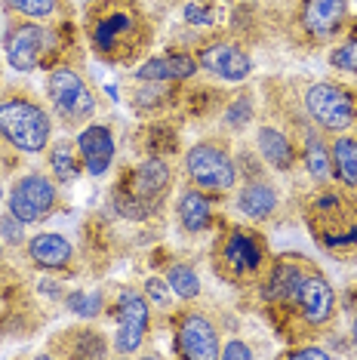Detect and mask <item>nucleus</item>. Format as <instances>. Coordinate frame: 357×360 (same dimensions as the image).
I'll return each mask as SVG.
<instances>
[{
  "label": "nucleus",
  "mask_w": 357,
  "mask_h": 360,
  "mask_svg": "<svg viewBox=\"0 0 357 360\" xmlns=\"http://www.w3.org/2000/svg\"><path fill=\"white\" fill-rule=\"evenodd\" d=\"M50 114L31 99H4L0 102V139L25 154H40L50 145Z\"/></svg>",
  "instance_id": "nucleus-1"
},
{
  "label": "nucleus",
  "mask_w": 357,
  "mask_h": 360,
  "mask_svg": "<svg viewBox=\"0 0 357 360\" xmlns=\"http://www.w3.org/2000/svg\"><path fill=\"white\" fill-rule=\"evenodd\" d=\"M89 40L99 56L111 62H124L142 46V19L124 6L105 10L89 25Z\"/></svg>",
  "instance_id": "nucleus-2"
},
{
  "label": "nucleus",
  "mask_w": 357,
  "mask_h": 360,
  "mask_svg": "<svg viewBox=\"0 0 357 360\" xmlns=\"http://www.w3.org/2000/svg\"><path fill=\"white\" fill-rule=\"evenodd\" d=\"M169 188V169L164 160L151 158L136 167L133 179H129V188L117 194V210L120 216L126 219H145L154 210V203L167 194Z\"/></svg>",
  "instance_id": "nucleus-3"
},
{
  "label": "nucleus",
  "mask_w": 357,
  "mask_h": 360,
  "mask_svg": "<svg viewBox=\"0 0 357 360\" xmlns=\"http://www.w3.org/2000/svg\"><path fill=\"white\" fill-rule=\"evenodd\" d=\"M305 108L308 117L320 129H327V133H345L357 120V99L351 96V89L330 84V80H320V84L308 89Z\"/></svg>",
  "instance_id": "nucleus-4"
},
{
  "label": "nucleus",
  "mask_w": 357,
  "mask_h": 360,
  "mask_svg": "<svg viewBox=\"0 0 357 360\" xmlns=\"http://www.w3.org/2000/svg\"><path fill=\"white\" fill-rule=\"evenodd\" d=\"M185 169H188V179L194 182V188H200V191L222 194V191H231L234 182H238L234 160L213 142H197L194 148H188Z\"/></svg>",
  "instance_id": "nucleus-5"
},
{
  "label": "nucleus",
  "mask_w": 357,
  "mask_h": 360,
  "mask_svg": "<svg viewBox=\"0 0 357 360\" xmlns=\"http://www.w3.org/2000/svg\"><path fill=\"white\" fill-rule=\"evenodd\" d=\"M46 89H50V102L56 114L65 124H84V120L93 117L96 99L89 93L86 80L74 75L71 68H53L50 77H46Z\"/></svg>",
  "instance_id": "nucleus-6"
},
{
  "label": "nucleus",
  "mask_w": 357,
  "mask_h": 360,
  "mask_svg": "<svg viewBox=\"0 0 357 360\" xmlns=\"http://www.w3.org/2000/svg\"><path fill=\"white\" fill-rule=\"evenodd\" d=\"M56 207V185L53 179L40 176V173H28L22 176L19 182L13 185L10 191V212L19 222H40V219H46Z\"/></svg>",
  "instance_id": "nucleus-7"
},
{
  "label": "nucleus",
  "mask_w": 357,
  "mask_h": 360,
  "mask_svg": "<svg viewBox=\"0 0 357 360\" xmlns=\"http://www.w3.org/2000/svg\"><path fill=\"white\" fill-rule=\"evenodd\" d=\"M151 308L136 290H124L117 302V333H115V351L117 354H136L148 333Z\"/></svg>",
  "instance_id": "nucleus-8"
},
{
  "label": "nucleus",
  "mask_w": 357,
  "mask_h": 360,
  "mask_svg": "<svg viewBox=\"0 0 357 360\" xmlns=\"http://www.w3.org/2000/svg\"><path fill=\"white\" fill-rule=\"evenodd\" d=\"M293 302L308 326H323L336 314V290H332L327 277L318 271L302 274V281H299L296 292H293Z\"/></svg>",
  "instance_id": "nucleus-9"
},
{
  "label": "nucleus",
  "mask_w": 357,
  "mask_h": 360,
  "mask_svg": "<svg viewBox=\"0 0 357 360\" xmlns=\"http://www.w3.org/2000/svg\"><path fill=\"white\" fill-rule=\"evenodd\" d=\"M53 44V34L46 28L40 25H15L10 34H6V62L13 65L15 71H34L40 59H44V53L50 50Z\"/></svg>",
  "instance_id": "nucleus-10"
},
{
  "label": "nucleus",
  "mask_w": 357,
  "mask_h": 360,
  "mask_svg": "<svg viewBox=\"0 0 357 360\" xmlns=\"http://www.w3.org/2000/svg\"><path fill=\"white\" fill-rule=\"evenodd\" d=\"M176 345L188 360H216L222 354L219 348V333L209 317H204L200 311H188L178 323V335H176Z\"/></svg>",
  "instance_id": "nucleus-11"
},
{
  "label": "nucleus",
  "mask_w": 357,
  "mask_h": 360,
  "mask_svg": "<svg viewBox=\"0 0 357 360\" xmlns=\"http://www.w3.org/2000/svg\"><path fill=\"white\" fill-rule=\"evenodd\" d=\"M222 265L234 277H256L265 265V247L256 234L249 231H231L222 240Z\"/></svg>",
  "instance_id": "nucleus-12"
},
{
  "label": "nucleus",
  "mask_w": 357,
  "mask_h": 360,
  "mask_svg": "<svg viewBox=\"0 0 357 360\" xmlns=\"http://www.w3.org/2000/svg\"><path fill=\"white\" fill-rule=\"evenodd\" d=\"M197 65L204 71H209V75L228 80V84H238V80H243L253 71V59H249L247 53L240 50V46L234 44H213L207 46L204 53H200Z\"/></svg>",
  "instance_id": "nucleus-13"
},
{
  "label": "nucleus",
  "mask_w": 357,
  "mask_h": 360,
  "mask_svg": "<svg viewBox=\"0 0 357 360\" xmlns=\"http://www.w3.org/2000/svg\"><path fill=\"white\" fill-rule=\"evenodd\" d=\"M77 151H80V160H84V169L89 176H105L115 160V136H111L108 127L102 124H93L86 127L84 133L77 136Z\"/></svg>",
  "instance_id": "nucleus-14"
},
{
  "label": "nucleus",
  "mask_w": 357,
  "mask_h": 360,
  "mask_svg": "<svg viewBox=\"0 0 357 360\" xmlns=\"http://www.w3.org/2000/svg\"><path fill=\"white\" fill-rule=\"evenodd\" d=\"M348 4L345 0H305L302 4V28L311 37H330L345 22Z\"/></svg>",
  "instance_id": "nucleus-15"
},
{
  "label": "nucleus",
  "mask_w": 357,
  "mask_h": 360,
  "mask_svg": "<svg viewBox=\"0 0 357 360\" xmlns=\"http://www.w3.org/2000/svg\"><path fill=\"white\" fill-rule=\"evenodd\" d=\"M197 71V62L191 56H157V59L145 62L136 77L145 80V84H167V80H185Z\"/></svg>",
  "instance_id": "nucleus-16"
},
{
  "label": "nucleus",
  "mask_w": 357,
  "mask_h": 360,
  "mask_svg": "<svg viewBox=\"0 0 357 360\" xmlns=\"http://www.w3.org/2000/svg\"><path fill=\"white\" fill-rule=\"evenodd\" d=\"M28 256L37 268H46V271H56V268H65L71 262V243L65 240L62 234H34L28 240Z\"/></svg>",
  "instance_id": "nucleus-17"
},
{
  "label": "nucleus",
  "mask_w": 357,
  "mask_h": 360,
  "mask_svg": "<svg viewBox=\"0 0 357 360\" xmlns=\"http://www.w3.org/2000/svg\"><path fill=\"white\" fill-rule=\"evenodd\" d=\"M209 219H213V207H209V200L200 194V188H188V191H182V198H178V222L188 234H197L204 231L209 225Z\"/></svg>",
  "instance_id": "nucleus-18"
},
{
  "label": "nucleus",
  "mask_w": 357,
  "mask_h": 360,
  "mask_svg": "<svg viewBox=\"0 0 357 360\" xmlns=\"http://www.w3.org/2000/svg\"><path fill=\"white\" fill-rule=\"evenodd\" d=\"M238 207L243 216H249V219H268L278 210V191L268 182H249L238 194Z\"/></svg>",
  "instance_id": "nucleus-19"
},
{
  "label": "nucleus",
  "mask_w": 357,
  "mask_h": 360,
  "mask_svg": "<svg viewBox=\"0 0 357 360\" xmlns=\"http://www.w3.org/2000/svg\"><path fill=\"white\" fill-rule=\"evenodd\" d=\"M330 160H332V173L339 176V182L348 188H357V139L339 136L330 148Z\"/></svg>",
  "instance_id": "nucleus-20"
},
{
  "label": "nucleus",
  "mask_w": 357,
  "mask_h": 360,
  "mask_svg": "<svg viewBox=\"0 0 357 360\" xmlns=\"http://www.w3.org/2000/svg\"><path fill=\"white\" fill-rule=\"evenodd\" d=\"M259 151H262V158L271 163L274 169H290L293 167V148H290L287 136L278 133V129H271V127L259 129Z\"/></svg>",
  "instance_id": "nucleus-21"
},
{
  "label": "nucleus",
  "mask_w": 357,
  "mask_h": 360,
  "mask_svg": "<svg viewBox=\"0 0 357 360\" xmlns=\"http://www.w3.org/2000/svg\"><path fill=\"white\" fill-rule=\"evenodd\" d=\"M305 167H308V173H311L314 182H330L332 160H330L327 145L320 142V136L314 133V129H305Z\"/></svg>",
  "instance_id": "nucleus-22"
},
{
  "label": "nucleus",
  "mask_w": 357,
  "mask_h": 360,
  "mask_svg": "<svg viewBox=\"0 0 357 360\" xmlns=\"http://www.w3.org/2000/svg\"><path fill=\"white\" fill-rule=\"evenodd\" d=\"M302 268L296 262H280L278 268L271 271V281H268V299H293L299 281H302Z\"/></svg>",
  "instance_id": "nucleus-23"
},
{
  "label": "nucleus",
  "mask_w": 357,
  "mask_h": 360,
  "mask_svg": "<svg viewBox=\"0 0 357 360\" xmlns=\"http://www.w3.org/2000/svg\"><path fill=\"white\" fill-rule=\"evenodd\" d=\"M50 167L59 182H74V179L80 176V163L74 158V145L71 142H59L50 154Z\"/></svg>",
  "instance_id": "nucleus-24"
},
{
  "label": "nucleus",
  "mask_w": 357,
  "mask_h": 360,
  "mask_svg": "<svg viewBox=\"0 0 357 360\" xmlns=\"http://www.w3.org/2000/svg\"><path fill=\"white\" fill-rule=\"evenodd\" d=\"M167 283H169V290H173V296H178V299H194L200 292V281H197V274H194L188 265H173L169 268Z\"/></svg>",
  "instance_id": "nucleus-25"
},
{
  "label": "nucleus",
  "mask_w": 357,
  "mask_h": 360,
  "mask_svg": "<svg viewBox=\"0 0 357 360\" xmlns=\"http://www.w3.org/2000/svg\"><path fill=\"white\" fill-rule=\"evenodd\" d=\"M68 311L71 314H80V317H96V314H102V305H105V299H102V292L99 290H89V292H71L68 296Z\"/></svg>",
  "instance_id": "nucleus-26"
},
{
  "label": "nucleus",
  "mask_w": 357,
  "mask_h": 360,
  "mask_svg": "<svg viewBox=\"0 0 357 360\" xmlns=\"http://www.w3.org/2000/svg\"><path fill=\"white\" fill-rule=\"evenodd\" d=\"M13 13L25 15V19H46V15L56 13V4L59 0H4Z\"/></svg>",
  "instance_id": "nucleus-27"
},
{
  "label": "nucleus",
  "mask_w": 357,
  "mask_h": 360,
  "mask_svg": "<svg viewBox=\"0 0 357 360\" xmlns=\"http://www.w3.org/2000/svg\"><path fill=\"white\" fill-rule=\"evenodd\" d=\"M330 65L339 71H351V75H357V37L339 44L336 50L330 53Z\"/></svg>",
  "instance_id": "nucleus-28"
},
{
  "label": "nucleus",
  "mask_w": 357,
  "mask_h": 360,
  "mask_svg": "<svg viewBox=\"0 0 357 360\" xmlns=\"http://www.w3.org/2000/svg\"><path fill=\"white\" fill-rule=\"evenodd\" d=\"M249 117H253V102H249L247 96H243V99H238L234 105H228V111H225V124H228L231 129L243 127Z\"/></svg>",
  "instance_id": "nucleus-29"
},
{
  "label": "nucleus",
  "mask_w": 357,
  "mask_h": 360,
  "mask_svg": "<svg viewBox=\"0 0 357 360\" xmlns=\"http://www.w3.org/2000/svg\"><path fill=\"white\" fill-rule=\"evenodd\" d=\"M145 290H148V299H151L157 308H167V305H169V296H173V290H169V283L157 281V277H151V281L145 283Z\"/></svg>",
  "instance_id": "nucleus-30"
},
{
  "label": "nucleus",
  "mask_w": 357,
  "mask_h": 360,
  "mask_svg": "<svg viewBox=\"0 0 357 360\" xmlns=\"http://www.w3.org/2000/svg\"><path fill=\"white\" fill-rule=\"evenodd\" d=\"M22 225H25V222H19V219H15L13 212H10L6 219H0V231H4V237H6L10 243L25 240V234H22Z\"/></svg>",
  "instance_id": "nucleus-31"
},
{
  "label": "nucleus",
  "mask_w": 357,
  "mask_h": 360,
  "mask_svg": "<svg viewBox=\"0 0 357 360\" xmlns=\"http://www.w3.org/2000/svg\"><path fill=\"white\" fill-rule=\"evenodd\" d=\"M219 357H225V360H249L253 357V348H247L240 339H228V345L222 348V354Z\"/></svg>",
  "instance_id": "nucleus-32"
},
{
  "label": "nucleus",
  "mask_w": 357,
  "mask_h": 360,
  "mask_svg": "<svg viewBox=\"0 0 357 360\" xmlns=\"http://www.w3.org/2000/svg\"><path fill=\"white\" fill-rule=\"evenodd\" d=\"M290 357H314V360H323V357H327V348H296Z\"/></svg>",
  "instance_id": "nucleus-33"
},
{
  "label": "nucleus",
  "mask_w": 357,
  "mask_h": 360,
  "mask_svg": "<svg viewBox=\"0 0 357 360\" xmlns=\"http://www.w3.org/2000/svg\"><path fill=\"white\" fill-rule=\"evenodd\" d=\"M351 335H354V345H357V317H354V326H351Z\"/></svg>",
  "instance_id": "nucleus-34"
},
{
  "label": "nucleus",
  "mask_w": 357,
  "mask_h": 360,
  "mask_svg": "<svg viewBox=\"0 0 357 360\" xmlns=\"http://www.w3.org/2000/svg\"><path fill=\"white\" fill-rule=\"evenodd\" d=\"M0 200H4V185H0Z\"/></svg>",
  "instance_id": "nucleus-35"
},
{
  "label": "nucleus",
  "mask_w": 357,
  "mask_h": 360,
  "mask_svg": "<svg viewBox=\"0 0 357 360\" xmlns=\"http://www.w3.org/2000/svg\"><path fill=\"white\" fill-rule=\"evenodd\" d=\"M89 4H93V0H89Z\"/></svg>",
  "instance_id": "nucleus-36"
}]
</instances>
